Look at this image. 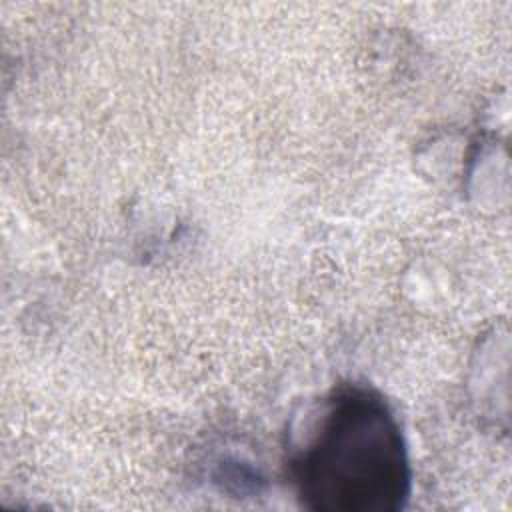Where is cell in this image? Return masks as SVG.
Returning <instances> with one entry per match:
<instances>
[{"mask_svg":"<svg viewBox=\"0 0 512 512\" xmlns=\"http://www.w3.org/2000/svg\"><path fill=\"white\" fill-rule=\"evenodd\" d=\"M302 504L316 512H394L410 492L400 426L380 396L338 392L294 460Z\"/></svg>","mask_w":512,"mask_h":512,"instance_id":"6da1fadb","label":"cell"}]
</instances>
